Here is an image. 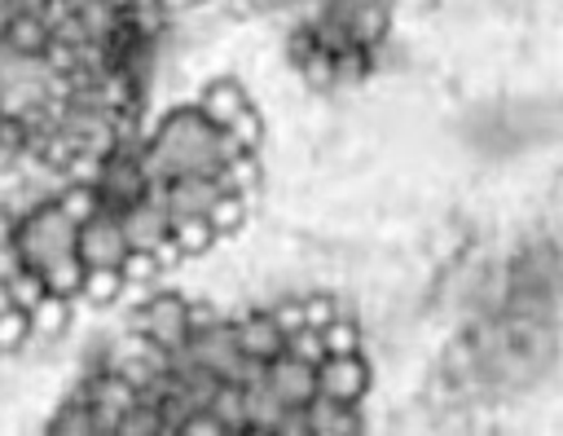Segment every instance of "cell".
<instances>
[{
    "mask_svg": "<svg viewBox=\"0 0 563 436\" xmlns=\"http://www.w3.org/2000/svg\"><path fill=\"white\" fill-rule=\"evenodd\" d=\"M233 154L238 150L224 137V128L211 123L198 106H172L158 115L154 128L141 132V167L150 181H172L189 172L220 176Z\"/></svg>",
    "mask_w": 563,
    "mask_h": 436,
    "instance_id": "obj_1",
    "label": "cell"
},
{
    "mask_svg": "<svg viewBox=\"0 0 563 436\" xmlns=\"http://www.w3.org/2000/svg\"><path fill=\"white\" fill-rule=\"evenodd\" d=\"M75 238H79V225H75L53 198H40V203H31L26 211H18V233H13V242H18L22 264L35 269V273H48V269L75 260V255H79V251H75Z\"/></svg>",
    "mask_w": 563,
    "mask_h": 436,
    "instance_id": "obj_2",
    "label": "cell"
},
{
    "mask_svg": "<svg viewBox=\"0 0 563 436\" xmlns=\"http://www.w3.org/2000/svg\"><path fill=\"white\" fill-rule=\"evenodd\" d=\"M132 335L158 352H176L189 339V299L180 291H145L132 304Z\"/></svg>",
    "mask_w": 563,
    "mask_h": 436,
    "instance_id": "obj_3",
    "label": "cell"
},
{
    "mask_svg": "<svg viewBox=\"0 0 563 436\" xmlns=\"http://www.w3.org/2000/svg\"><path fill=\"white\" fill-rule=\"evenodd\" d=\"M374 388V366L365 352H347V357H321L317 361V392L343 405H365Z\"/></svg>",
    "mask_w": 563,
    "mask_h": 436,
    "instance_id": "obj_4",
    "label": "cell"
},
{
    "mask_svg": "<svg viewBox=\"0 0 563 436\" xmlns=\"http://www.w3.org/2000/svg\"><path fill=\"white\" fill-rule=\"evenodd\" d=\"M75 251H79L84 269H119L123 255H128V238H123V229H119V211L101 207V211H92L88 220H79Z\"/></svg>",
    "mask_w": 563,
    "mask_h": 436,
    "instance_id": "obj_5",
    "label": "cell"
},
{
    "mask_svg": "<svg viewBox=\"0 0 563 436\" xmlns=\"http://www.w3.org/2000/svg\"><path fill=\"white\" fill-rule=\"evenodd\" d=\"M119 229L128 238V251H154L158 242L172 238V211L145 189L136 203L119 207Z\"/></svg>",
    "mask_w": 563,
    "mask_h": 436,
    "instance_id": "obj_6",
    "label": "cell"
},
{
    "mask_svg": "<svg viewBox=\"0 0 563 436\" xmlns=\"http://www.w3.org/2000/svg\"><path fill=\"white\" fill-rule=\"evenodd\" d=\"M150 194L172 211V216H207V207L224 194L220 176H172V181H150Z\"/></svg>",
    "mask_w": 563,
    "mask_h": 436,
    "instance_id": "obj_7",
    "label": "cell"
},
{
    "mask_svg": "<svg viewBox=\"0 0 563 436\" xmlns=\"http://www.w3.org/2000/svg\"><path fill=\"white\" fill-rule=\"evenodd\" d=\"M233 339H238L242 357L264 361V366L286 352V330L277 326V317L268 308H246L242 317H233Z\"/></svg>",
    "mask_w": 563,
    "mask_h": 436,
    "instance_id": "obj_8",
    "label": "cell"
},
{
    "mask_svg": "<svg viewBox=\"0 0 563 436\" xmlns=\"http://www.w3.org/2000/svg\"><path fill=\"white\" fill-rule=\"evenodd\" d=\"M264 379H268V388L277 392L282 405H308L317 396V366L312 361H299L290 352L273 357L264 366Z\"/></svg>",
    "mask_w": 563,
    "mask_h": 436,
    "instance_id": "obj_9",
    "label": "cell"
},
{
    "mask_svg": "<svg viewBox=\"0 0 563 436\" xmlns=\"http://www.w3.org/2000/svg\"><path fill=\"white\" fill-rule=\"evenodd\" d=\"M303 414H308V436H356V432H365L361 405H343V401H330L321 392L303 405Z\"/></svg>",
    "mask_w": 563,
    "mask_h": 436,
    "instance_id": "obj_10",
    "label": "cell"
},
{
    "mask_svg": "<svg viewBox=\"0 0 563 436\" xmlns=\"http://www.w3.org/2000/svg\"><path fill=\"white\" fill-rule=\"evenodd\" d=\"M211 123H229L242 106H251V92H246V84L242 79H233V75H216V79H207L202 88H198V101H194Z\"/></svg>",
    "mask_w": 563,
    "mask_h": 436,
    "instance_id": "obj_11",
    "label": "cell"
},
{
    "mask_svg": "<svg viewBox=\"0 0 563 436\" xmlns=\"http://www.w3.org/2000/svg\"><path fill=\"white\" fill-rule=\"evenodd\" d=\"M282 401H277V392L268 388V379L260 374V379H251V383H242V432H260V436H273V427H277V418H282Z\"/></svg>",
    "mask_w": 563,
    "mask_h": 436,
    "instance_id": "obj_12",
    "label": "cell"
},
{
    "mask_svg": "<svg viewBox=\"0 0 563 436\" xmlns=\"http://www.w3.org/2000/svg\"><path fill=\"white\" fill-rule=\"evenodd\" d=\"M26 313H31V335L35 339H62L75 321V299H62V295L44 291Z\"/></svg>",
    "mask_w": 563,
    "mask_h": 436,
    "instance_id": "obj_13",
    "label": "cell"
},
{
    "mask_svg": "<svg viewBox=\"0 0 563 436\" xmlns=\"http://www.w3.org/2000/svg\"><path fill=\"white\" fill-rule=\"evenodd\" d=\"M75 304H88V308L123 304V273L119 269H84V286H79Z\"/></svg>",
    "mask_w": 563,
    "mask_h": 436,
    "instance_id": "obj_14",
    "label": "cell"
},
{
    "mask_svg": "<svg viewBox=\"0 0 563 436\" xmlns=\"http://www.w3.org/2000/svg\"><path fill=\"white\" fill-rule=\"evenodd\" d=\"M44 427H48V432H57V436H88V432H97L84 388H75V392H70V396H66V401L53 410V418H48Z\"/></svg>",
    "mask_w": 563,
    "mask_h": 436,
    "instance_id": "obj_15",
    "label": "cell"
},
{
    "mask_svg": "<svg viewBox=\"0 0 563 436\" xmlns=\"http://www.w3.org/2000/svg\"><path fill=\"white\" fill-rule=\"evenodd\" d=\"M172 242H176L180 255L189 260V255H207L220 238H216V229H211L207 216H172Z\"/></svg>",
    "mask_w": 563,
    "mask_h": 436,
    "instance_id": "obj_16",
    "label": "cell"
},
{
    "mask_svg": "<svg viewBox=\"0 0 563 436\" xmlns=\"http://www.w3.org/2000/svg\"><path fill=\"white\" fill-rule=\"evenodd\" d=\"M53 203H57L75 225L88 220L92 211H101V194H97V185H92V181H75V176H66L62 189H53Z\"/></svg>",
    "mask_w": 563,
    "mask_h": 436,
    "instance_id": "obj_17",
    "label": "cell"
},
{
    "mask_svg": "<svg viewBox=\"0 0 563 436\" xmlns=\"http://www.w3.org/2000/svg\"><path fill=\"white\" fill-rule=\"evenodd\" d=\"M251 203L255 198H246V194H233V189H224L211 207H207V220H211V229H216V238H233L242 225H246V216H251Z\"/></svg>",
    "mask_w": 563,
    "mask_h": 436,
    "instance_id": "obj_18",
    "label": "cell"
},
{
    "mask_svg": "<svg viewBox=\"0 0 563 436\" xmlns=\"http://www.w3.org/2000/svg\"><path fill=\"white\" fill-rule=\"evenodd\" d=\"M321 348H325V357L365 352V330H361V321H356L352 313H343V317L325 321V326H321Z\"/></svg>",
    "mask_w": 563,
    "mask_h": 436,
    "instance_id": "obj_19",
    "label": "cell"
},
{
    "mask_svg": "<svg viewBox=\"0 0 563 436\" xmlns=\"http://www.w3.org/2000/svg\"><path fill=\"white\" fill-rule=\"evenodd\" d=\"M224 137L233 141L238 154H260L264 150V115L255 106H242L229 123H224Z\"/></svg>",
    "mask_w": 563,
    "mask_h": 436,
    "instance_id": "obj_20",
    "label": "cell"
},
{
    "mask_svg": "<svg viewBox=\"0 0 563 436\" xmlns=\"http://www.w3.org/2000/svg\"><path fill=\"white\" fill-rule=\"evenodd\" d=\"M220 185L233 189V194L255 198L260 185H264V163H260V154H233V159L224 163V172H220Z\"/></svg>",
    "mask_w": 563,
    "mask_h": 436,
    "instance_id": "obj_21",
    "label": "cell"
},
{
    "mask_svg": "<svg viewBox=\"0 0 563 436\" xmlns=\"http://www.w3.org/2000/svg\"><path fill=\"white\" fill-rule=\"evenodd\" d=\"M26 344H35V335H31V313L18 308V304H9V308L0 313V357L22 352Z\"/></svg>",
    "mask_w": 563,
    "mask_h": 436,
    "instance_id": "obj_22",
    "label": "cell"
},
{
    "mask_svg": "<svg viewBox=\"0 0 563 436\" xmlns=\"http://www.w3.org/2000/svg\"><path fill=\"white\" fill-rule=\"evenodd\" d=\"M158 432H167V423H163V410L154 401H136L114 427V436H158Z\"/></svg>",
    "mask_w": 563,
    "mask_h": 436,
    "instance_id": "obj_23",
    "label": "cell"
},
{
    "mask_svg": "<svg viewBox=\"0 0 563 436\" xmlns=\"http://www.w3.org/2000/svg\"><path fill=\"white\" fill-rule=\"evenodd\" d=\"M303 299V326H325V321H334V317H343V313H352L339 295H330V291H308V295H299Z\"/></svg>",
    "mask_w": 563,
    "mask_h": 436,
    "instance_id": "obj_24",
    "label": "cell"
},
{
    "mask_svg": "<svg viewBox=\"0 0 563 436\" xmlns=\"http://www.w3.org/2000/svg\"><path fill=\"white\" fill-rule=\"evenodd\" d=\"M4 286H9V295H13V304H18V308H31V304L44 295V277H40L35 269H26V264H22Z\"/></svg>",
    "mask_w": 563,
    "mask_h": 436,
    "instance_id": "obj_25",
    "label": "cell"
},
{
    "mask_svg": "<svg viewBox=\"0 0 563 436\" xmlns=\"http://www.w3.org/2000/svg\"><path fill=\"white\" fill-rule=\"evenodd\" d=\"M286 352L290 357H299V361H321L325 357V348H321V330L317 326H299V330H290L286 335Z\"/></svg>",
    "mask_w": 563,
    "mask_h": 436,
    "instance_id": "obj_26",
    "label": "cell"
},
{
    "mask_svg": "<svg viewBox=\"0 0 563 436\" xmlns=\"http://www.w3.org/2000/svg\"><path fill=\"white\" fill-rule=\"evenodd\" d=\"M176 432H180V436H229V427H224V418H220V414H216L211 405H202V410H194V414H185Z\"/></svg>",
    "mask_w": 563,
    "mask_h": 436,
    "instance_id": "obj_27",
    "label": "cell"
},
{
    "mask_svg": "<svg viewBox=\"0 0 563 436\" xmlns=\"http://www.w3.org/2000/svg\"><path fill=\"white\" fill-rule=\"evenodd\" d=\"M268 313L277 317V326H282L286 335L303 326V299H299V295H286V299H277V304H268Z\"/></svg>",
    "mask_w": 563,
    "mask_h": 436,
    "instance_id": "obj_28",
    "label": "cell"
},
{
    "mask_svg": "<svg viewBox=\"0 0 563 436\" xmlns=\"http://www.w3.org/2000/svg\"><path fill=\"white\" fill-rule=\"evenodd\" d=\"M22 269V255H18V242H0V286Z\"/></svg>",
    "mask_w": 563,
    "mask_h": 436,
    "instance_id": "obj_29",
    "label": "cell"
},
{
    "mask_svg": "<svg viewBox=\"0 0 563 436\" xmlns=\"http://www.w3.org/2000/svg\"><path fill=\"white\" fill-rule=\"evenodd\" d=\"M13 233H18V211L0 203V242H13Z\"/></svg>",
    "mask_w": 563,
    "mask_h": 436,
    "instance_id": "obj_30",
    "label": "cell"
}]
</instances>
